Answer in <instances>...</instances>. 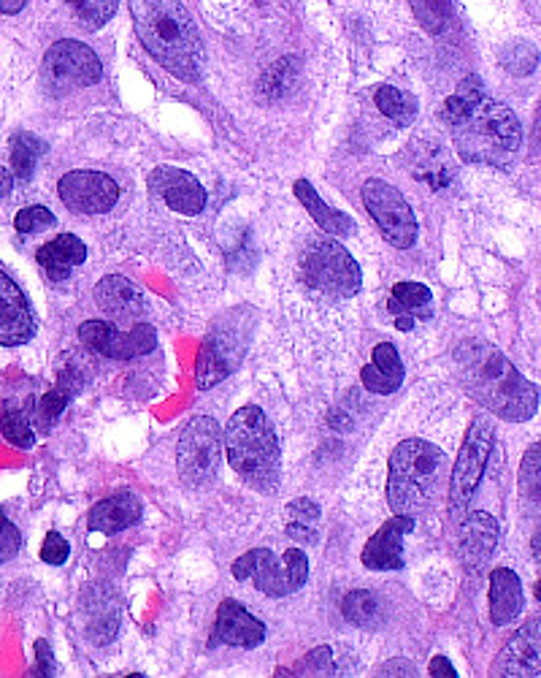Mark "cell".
Here are the masks:
<instances>
[{
  "label": "cell",
  "mask_w": 541,
  "mask_h": 678,
  "mask_svg": "<svg viewBox=\"0 0 541 678\" xmlns=\"http://www.w3.org/2000/svg\"><path fill=\"white\" fill-rule=\"evenodd\" d=\"M363 204L371 218L376 220L385 240L398 251H406L417 242V218L412 212L409 201L387 185L385 179H369L363 185Z\"/></svg>",
  "instance_id": "cell-10"
},
{
  "label": "cell",
  "mask_w": 541,
  "mask_h": 678,
  "mask_svg": "<svg viewBox=\"0 0 541 678\" xmlns=\"http://www.w3.org/2000/svg\"><path fill=\"white\" fill-rule=\"evenodd\" d=\"M63 204L79 214H103L120 199V188L109 174L101 171H68L57 182Z\"/></svg>",
  "instance_id": "cell-13"
},
{
  "label": "cell",
  "mask_w": 541,
  "mask_h": 678,
  "mask_svg": "<svg viewBox=\"0 0 541 678\" xmlns=\"http://www.w3.org/2000/svg\"><path fill=\"white\" fill-rule=\"evenodd\" d=\"M98 307L114 321H136L147 312V299L142 288L122 275H109L95 288Z\"/></svg>",
  "instance_id": "cell-19"
},
{
  "label": "cell",
  "mask_w": 541,
  "mask_h": 678,
  "mask_svg": "<svg viewBox=\"0 0 541 678\" xmlns=\"http://www.w3.org/2000/svg\"><path fill=\"white\" fill-rule=\"evenodd\" d=\"M244 345L241 340L233 337L230 332H212L208 340L203 342L201 356H198V386L206 391L214 388L219 380H225L233 369L241 364Z\"/></svg>",
  "instance_id": "cell-18"
},
{
  "label": "cell",
  "mask_w": 541,
  "mask_h": 678,
  "mask_svg": "<svg viewBox=\"0 0 541 678\" xmlns=\"http://www.w3.org/2000/svg\"><path fill=\"white\" fill-rule=\"evenodd\" d=\"M149 190L179 214H201L206 207V190L198 182L193 174L173 169V166H157L149 174Z\"/></svg>",
  "instance_id": "cell-15"
},
{
  "label": "cell",
  "mask_w": 541,
  "mask_h": 678,
  "mask_svg": "<svg viewBox=\"0 0 541 678\" xmlns=\"http://www.w3.org/2000/svg\"><path fill=\"white\" fill-rule=\"evenodd\" d=\"M236 581H252L255 589L269 597H288L298 592L309 578V559L301 548H288L277 556L271 548H252L233 562Z\"/></svg>",
  "instance_id": "cell-6"
},
{
  "label": "cell",
  "mask_w": 541,
  "mask_h": 678,
  "mask_svg": "<svg viewBox=\"0 0 541 678\" xmlns=\"http://www.w3.org/2000/svg\"><path fill=\"white\" fill-rule=\"evenodd\" d=\"M133 22L144 49L184 82H195L203 68V44L182 0H131Z\"/></svg>",
  "instance_id": "cell-2"
},
{
  "label": "cell",
  "mask_w": 541,
  "mask_h": 678,
  "mask_svg": "<svg viewBox=\"0 0 541 678\" xmlns=\"http://www.w3.org/2000/svg\"><path fill=\"white\" fill-rule=\"evenodd\" d=\"M219 462H223V429L208 415H198L179 437V478L193 489H201L217 478Z\"/></svg>",
  "instance_id": "cell-8"
},
{
  "label": "cell",
  "mask_w": 541,
  "mask_h": 678,
  "mask_svg": "<svg viewBox=\"0 0 541 678\" xmlns=\"http://www.w3.org/2000/svg\"><path fill=\"white\" fill-rule=\"evenodd\" d=\"M498 543V521L493 519L491 513H476L465 515V521L461 524V559L465 562V567H480L491 559V554L496 552Z\"/></svg>",
  "instance_id": "cell-21"
},
{
  "label": "cell",
  "mask_w": 541,
  "mask_h": 678,
  "mask_svg": "<svg viewBox=\"0 0 541 678\" xmlns=\"http://www.w3.org/2000/svg\"><path fill=\"white\" fill-rule=\"evenodd\" d=\"M22 548V535L3 513H0V562H11Z\"/></svg>",
  "instance_id": "cell-44"
},
{
  "label": "cell",
  "mask_w": 541,
  "mask_h": 678,
  "mask_svg": "<svg viewBox=\"0 0 541 678\" xmlns=\"http://www.w3.org/2000/svg\"><path fill=\"white\" fill-rule=\"evenodd\" d=\"M501 63H504L506 71L517 74V77H526V74H531L533 68H537L539 55H537V49H533L531 44L515 42V44L506 46V49H504Z\"/></svg>",
  "instance_id": "cell-41"
},
{
  "label": "cell",
  "mask_w": 541,
  "mask_h": 678,
  "mask_svg": "<svg viewBox=\"0 0 541 678\" xmlns=\"http://www.w3.org/2000/svg\"><path fill=\"white\" fill-rule=\"evenodd\" d=\"M430 676L436 678H458V670L452 668V663L447 657H433L430 659Z\"/></svg>",
  "instance_id": "cell-48"
},
{
  "label": "cell",
  "mask_w": 541,
  "mask_h": 678,
  "mask_svg": "<svg viewBox=\"0 0 541 678\" xmlns=\"http://www.w3.org/2000/svg\"><path fill=\"white\" fill-rule=\"evenodd\" d=\"M36 258H38L41 269H44L52 280L60 282L71 275L74 266L84 264L87 247L79 236L63 234V236H57V240L46 242V245L38 251Z\"/></svg>",
  "instance_id": "cell-27"
},
{
  "label": "cell",
  "mask_w": 541,
  "mask_h": 678,
  "mask_svg": "<svg viewBox=\"0 0 541 678\" xmlns=\"http://www.w3.org/2000/svg\"><path fill=\"white\" fill-rule=\"evenodd\" d=\"M295 196H298L301 204L309 210V218H314V223H317L323 231H328L330 236H339L341 240V236H349L354 231L352 218L341 210H334V207L325 204L309 179H298V182H295Z\"/></svg>",
  "instance_id": "cell-28"
},
{
  "label": "cell",
  "mask_w": 541,
  "mask_h": 678,
  "mask_svg": "<svg viewBox=\"0 0 541 678\" xmlns=\"http://www.w3.org/2000/svg\"><path fill=\"white\" fill-rule=\"evenodd\" d=\"M293 79H295V63L293 60L273 63L269 71L263 74V79H260V96L269 98V101H279L282 96H288Z\"/></svg>",
  "instance_id": "cell-38"
},
{
  "label": "cell",
  "mask_w": 541,
  "mask_h": 678,
  "mask_svg": "<svg viewBox=\"0 0 541 678\" xmlns=\"http://www.w3.org/2000/svg\"><path fill=\"white\" fill-rule=\"evenodd\" d=\"M25 3L27 0H0V11L3 14H16V11L25 9Z\"/></svg>",
  "instance_id": "cell-49"
},
{
  "label": "cell",
  "mask_w": 541,
  "mask_h": 678,
  "mask_svg": "<svg viewBox=\"0 0 541 678\" xmlns=\"http://www.w3.org/2000/svg\"><path fill=\"white\" fill-rule=\"evenodd\" d=\"M225 456L233 473L255 491L273 494L282 475V451L269 415L255 404L233 413L225 429Z\"/></svg>",
  "instance_id": "cell-3"
},
{
  "label": "cell",
  "mask_w": 541,
  "mask_h": 678,
  "mask_svg": "<svg viewBox=\"0 0 541 678\" xmlns=\"http://www.w3.org/2000/svg\"><path fill=\"white\" fill-rule=\"evenodd\" d=\"M541 674V616L531 619L517 630L493 663L491 676L498 678H531Z\"/></svg>",
  "instance_id": "cell-14"
},
{
  "label": "cell",
  "mask_w": 541,
  "mask_h": 678,
  "mask_svg": "<svg viewBox=\"0 0 541 678\" xmlns=\"http://www.w3.org/2000/svg\"><path fill=\"white\" fill-rule=\"evenodd\" d=\"M11 188H14V177H11V174L5 169H0V199H3V196H9Z\"/></svg>",
  "instance_id": "cell-50"
},
{
  "label": "cell",
  "mask_w": 541,
  "mask_h": 678,
  "mask_svg": "<svg viewBox=\"0 0 541 678\" xmlns=\"http://www.w3.org/2000/svg\"><path fill=\"white\" fill-rule=\"evenodd\" d=\"M101 74V60L87 44L57 42L44 55V82L55 96L95 85Z\"/></svg>",
  "instance_id": "cell-11"
},
{
  "label": "cell",
  "mask_w": 541,
  "mask_h": 678,
  "mask_svg": "<svg viewBox=\"0 0 541 678\" xmlns=\"http://www.w3.org/2000/svg\"><path fill=\"white\" fill-rule=\"evenodd\" d=\"M68 554H71V546H68L66 537L60 535V532H49V535L44 537V546H41V559L46 562V565H66Z\"/></svg>",
  "instance_id": "cell-43"
},
{
  "label": "cell",
  "mask_w": 541,
  "mask_h": 678,
  "mask_svg": "<svg viewBox=\"0 0 541 678\" xmlns=\"http://www.w3.org/2000/svg\"><path fill=\"white\" fill-rule=\"evenodd\" d=\"M81 388H84V375H81L77 364L71 362L68 367H60V373H57V386L52 388V391H46L44 399L38 402L36 424L41 432H49V429L57 424L63 410L68 408V402L77 397Z\"/></svg>",
  "instance_id": "cell-23"
},
{
  "label": "cell",
  "mask_w": 541,
  "mask_h": 678,
  "mask_svg": "<svg viewBox=\"0 0 541 678\" xmlns=\"http://www.w3.org/2000/svg\"><path fill=\"white\" fill-rule=\"evenodd\" d=\"M415 519L404 513H393V519H387L385 524L376 530V535H371V541L365 543L363 565L369 570H401L406 565L404 562V537L415 532Z\"/></svg>",
  "instance_id": "cell-16"
},
{
  "label": "cell",
  "mask_w": 541,
  "mask_h": 678,
  "mask_svg": "<svg viewBox=\"0 0 541 678\" xmlns=\"http://www.w3.org/2000/svg\"><path fill=\"white\" fill-rule=\"evenodd\" d=\"M376 107H380V112L393 120L395 125H409L412 120L417 118V98L409 96L406 90H401V87L382 85L380 90H376Z\"/></svg>",
  "instance_id": "cell-33"
},
{
  "label": "cell",
  "mask_w": 541,
  "mask_h": 678,
  "mask_svg": "<svg viewBox=\"0 0 541 678\" xmlns=\"http://www.w3.org/2000/svg\"><path fill=\"white\" fill-rule=\"evenodd\" d=\"M482 101H485V92H482L480 77L463 79L455 96H450L444 101V109H441V120H444V123L450 127H458L465 118H469L471 112H474L476 107H480Z\"/></svg>",
  "instance_id": "cell-30"
},
{
  "label": "cell",
  "mask_w": 541,
  "mask_h": 678,
  "mask_svg": "<svg viewBox=\"0 0 541 678\" xmlns=\"http://www.w3.org/2000/svg\"><path fill=\"white\" fill-rule=\"evenodd\" d=\"M444 469V454L428 440H404L390 456L387 505L393 513L417 515L430 505Z\"/></svg>",
  "instance_id": "cell-4"
},
{
  "label": "cell",
  "mask_w": 541,
  "mask_h": 678,
  "mask_svg": "<svg viewBox=\"0 0 541 678\" xmlns=\"http://www.w3.org/2000/svg\"><path fill=\"white\" fill-rule=\"evenodd\" d=\"M14 225L20 234H38V231L52 229V225H55V214L46 210V207H27V210H22L20 214H16Z\"/></svg>",
  "instance_id": "cell-42"
},
{
  "label": "cell",
  "mask_w": 541,
  "mask_h": 678,
  "mask_svg": "<svg viewBox=\"0 0 541 678\" xmlns=\"http://www.w3.org/2000/svg\"><path fill=\"white\" fill-rule=\"evenodd\" d=\"M455 131V147L471 164L504 166L517 153L522 131L511 109L496 101H482Z\"/></svg>",
  "instance_id": "cell-5"
},
{
  "label": "cell",
  "mask_w": 541,
  "mask_h": 678,
  "mask_svg": "<svg viewBox=\"0 0 541 678\" xmlns=\"http://www.w3.org/2000/svg\"><path fill=\"white\" fill-rule=\"evenodd\" d=\"M526 597H522V583L515 570L509 567H496L491 573V619L493 624L504 627V624L515 622L520 616Z\"/></svg>",
  "instance_id": "cell-24"
},
{
  "label": "cell",
  "mask_w": 541,
  "mask_h": 678,
  "mask_svg": "<svg viewBox=\"0 0 541 678\" xmlns=\"http://www.w3.org/2000/svg\"><path fill=\"white\" fill-rule=\"evenodd\" d=\"M84 613L87 637H92V641L98 643L112 641L116 635V627H120V611H116L114 600H101V594H92V605H87Z\"/></svg>",
  "instance_id": "cell-32"
},
{
  "label": "cell",
  "mask_w": 541,
  "mask_h": 678,
  "mask_svg": "<svg viewBox=\"0 0 541 678\" xmlns=\"http://www.w3.org/2000/svg\"><path fill=\"white\" fill-rule=\"evenodd\" d=\"M79 340L90 351L101 353L106 358H116V362L147 356L157 347L155 329L147 326V323H138L131 332H120V329H114L106 321H87L79 326Z\"/></svg>",
  "instance_id": "cell-12"
},
{
  "label": "cell",
  "mask_w": 541,
  "mask_h": 678,
  "mask_svg": "<svg viewBox=\"0 0 541 678\" xmlns=\"http://www.w3.org/2000/svg\"><path fill=\"white\" fill-rule=\"evenodd\" d=\"M304 668L309 670V676H336L334 674V648H328V646L314 648L309 657L304 659Z\"/></svg>",
  "instance_id": "cell-45"
},
{
  "label": "cell",
  "mask_w": 541,
  "mask_h": 678,
  "mask_svg": "<svg viewBox=\"0 0 541 678\" xmlns=\"http://www.w3.org/2000/svg\"><path fill=\"white\" fill-rule=\"evenodd\" d=\"M493 429L491 419H476L474 424L469 426V434H465L463 445H461V456H458L455 469H452L450 478V513L458 515L463 513L469 500L474 497L476 486H480L482 475H485L487 459H491L493 451Z\"/></svg>",
  "instance_id": "cell-9"
},
{
  "label": "cell",
  "mask_w": 541,
  "mask_h": 678,
  "mask_svg": "<svg viewBox=\"0 0 541 678\" xmlns=\"http://www.w3.org/2000/svg\"><path fill=\"white\" fill-rule=\"evenodd\" d=\"M0 434H3L5 443H11L14 448L27 451L36 443L31 421H27V415L20 413V410H5V413L0 415Z\"/></svg>",
  "instance_id": "cell-37"
},
{
  "label": "cell",
  "mask_w": 541,
  "mask_h": 678,
  "mask_svg": "<svg viewBox=\"0 0 541 678\" xmlns=\"http://www.w3.org/2000/svg\"><path fill=\"white\" fill-rule=\"evenodd\" d=\"M36 334V321L22 297L20 286L5 271H0V345L16 347L25 345Z\"/></svg>",
  "instance_id": "cell-17"
},
{
  "label": "cell",
  "mask_w": 541,
  "mask_h": 678,
  "mask_svg": "<svg viewBox=\"0 0 541 678\" xmlns=\"http://www.w3.org/2000/svg\"><path fill=\"white\" fill-rule=\"evenodd\" d=\"M288 519V535L295 543H317L319 541V505L309 497H298L284 508Z\"/></svg>",
  "instance_id": "cell-29"
},
{
  "label": "cell",
  "mask_w": 541,
  "mask_h": 678,
  "mask_svg": "<svg viewBox=\"0 0 541 678\" xmlns=\"http://www.w3.org/2000/svg\"><path fill=\"white\" fill-rule=\"evenodd\" d=\"M412 11H415L417 22L426 27L428 33H441L450 22L452 14V0H409Z\"/></svg>",
  "instance_id": "cell-36"
},
{
  "label": "cell",
  "mask_w": 541,
  "mask_h": 678,
  "mask_svg": "<svg viewBox=\"0 0 541 678\" xmlns=\"http://www.w3.org/2000/svg\"><path fill=\"white\" fill-rule=\"evenodd\" d=\"M520 491L526 500L541 502V443H533L522 456Z\"/></svg>",
  "instance_id": "cell-39"
},
{
  "label": "cell",
  "mask_w": 541,
  "mask_h": 678,
  "mask_svg": "<svg viewBox=\"0 0 541 678\" xmlns=\"http://www.w3.org/2000/svg\"><path fill=\"white\" fill-rule=\"evenodd\" d=\"M44 149V142L33 136V133H16V136L11 138V166H14V177L31 179Z\"/></svg>",
  "instance_id": "cell-34"
},
{
  "label": "cell",
  "mask_w": 541,
  "mask_h": 678,
  "mask_svg": "<svg viewBox=\"0 0 541 678\" xmlns=\"http://www.w3.org/2000/svg\"><path fill=\"white\" fill-rule=\"evenodd\" d=\"M376 676H417V668L412 663H406V659H393V663H385L380 670H376Z\"/></svg>",
  "instance_id": "cell-47"
},
{
  "label": "cell",
  "mask_w": 541,
  "mask_h": 678,
  "mask_svg": "<svg viewBox=\"0 0 541 678\" xmlns=\"http://www.w3.org/2000/svg\"><path fill=\"white\" fill-rule=\"evenodd\" d=\"M360 380L369 391L380 393V397H387V393H395L404 382V362H401L398 351L390 342H380L374 347V362L369 367H363L360 373Z\"/></svg>",
  "instance_id": "cell-26"
},
{
  "label": "cell",
  "mask_w": 541,
  "mask_h": 678,
  "mask_svg": "<svg viewBox=\"0 0 541 678\" xmlns=\"http://www.w3.org/2000/svg\"><path fill=\"white\" fill-rule=\"evenodd\" d=\"M430 301H433V293L422 282H398L393 293H390V312L395 318V326L401 332H412L420 318H430V312H433L430 310Z\"/></svg>",
  "instance_id": "cell-25"
},
{
  "label": "cell",
  "mask_w": 541,
  "mask_h": 678,
  "mask_svg": "<svg viewBox=\"0 0 541 678\" xmlns=\"http://www.w3.org/2000/svg\"><path fill=\"white\" fill-rule=\"evenodd\" d=\"M36 657L38 665L33 668V676H52V670H55V659H52V648L46 641L36 643Z\"/></svg>",
  "instance_id": "cell-46"
},
{
  "label": "cell",
  "mask_w": 541,
  "mask_h": 678,
  "mask_svg": "<svg viewBox=\"0 0 541 678\" xmlns=\"http://www.w3.org/2000/svg\"><path fill=\"white\" fill-rule=\"evenodd\" d=\"M341 613L349 624L363 630H374L382 624V605L374 594L365 589H352L341 602Z\"/></svg>",
  "instance_id": "cell-31"
},
{
  "label": "cell",
  "mask_w": 541,
  "mask_h": 678,
  "mask_svg": "<svg viewBox=\"0 0 541 678\" xmlns=\"http://www.w3.org/2000/svg\"><path fill=\"white\" fill-rule=\"evenodd\" d=\"M455 362L465 391L482 408L511 424L533 419L539 408L537 386L522 378L498 347L482 340H465L455 347Z\"/></svg>",
  "instance_id": "cell-1"
},
{
  "label": "cell",
  "mask_w": 541,
  "mask_h": 678,
  "mask_svg": "<svg viewBox=\"0 0 541 678\" xmlns=\"http://www.w3.org/2000/svg\"><path fill=\"white\" fill-rule=\"evenodd\" d=\"M142 519V500L131 491H122V494L106 497V500L98 502L90 510V532H101V535H116V532H125L131 526L138 524Z\"/></svg>",
  "instance_id": "cell-22"
},
{
  "label": "cell",
  "mask_w": 541,
  "mask_h": 678,
  "mask_svg": "<svg viewBox=\"0 0 541 678\" xmlns=\"http://www.w3.org/2000/svg\"><path fill=\"white\" fill-rule=\"evenodd\" d=\"M537 600H541V581L537 583Z\"/></svg>",
  "instance_id": "cell-51"
},
{
  "label": "cell",
  "mask_w": 541,
  "mask_h": 678,
  "mask_svg": "<svg viewBox=\"0 0 541 678\" xmlns=\"http://www.w3.org/2000/svg\"><path fill=\"white\" fill-rule=\"evenodd\" d=\"M71 9L87 31H98L112 20L116 0H71Z\"/></svg>",
  "instance_id": "cell-40"
},
{
  "label": "cell",
  "mask_w": 541,
  "mask_h": 678,
  "mask_svg": "<svg viewBox=\"0 0 541 678\" xmlns=\"http://www.w3.org/2000/svg\"><path fill=\"white\" fill-rule=\"evenodd\" d=\"M301 275L314 291L336 299H352L363 282L358 260L334 240L309 242V247L301 255Z\"/></svg>",
  "instance_id": "cell-7"
},
{
  "label": "cell",
  "mask_w": 541,
  "mask_h": 678,
  "mask_svg": "<svg viewBox=\"0 0 541 678\" xmlns=\"http://www.w3.org/2000/svg\"><path fill=\"white\" fill-rule=\"evenodd\" d=\"M217 637L228 646L238 648H255L266 641V624L255 619L241 602L223 600L217 608Z\"/></svg>",
  "instance_id": "cell-20"
},
{
  "label": "cell",
  "mask_w": 541,
  "mask_h": 678,
  "mask_svg": "<svg viewBox=\"0 0 541 678\" xmlns=\"http://www.w3.org/2000/svg\"><path fill=\"white\" fill-rule=\"evenodd\" d=\"M412 155H415L417 160L415 174H412L415 179H428L433 190L444 188V185L452 179V166L447 164V155L441 147H428V153H417L415 147V153Z\"/></svg>",
  "instance_id": "cell-35"
}]
</instances>
